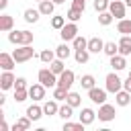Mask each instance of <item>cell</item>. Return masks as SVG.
Masks as SVG:
<instances>
[{
  "label": "cell",
  "instance_id": "1",
  "mask_svg": "<svg viewBox=\"0 0 131 131\" xmlns=\"http://www.w3.org/2000/svg\"><path fill=\"white\" fill-rule=\"evenodd\" d=\"M8 41L14 45H31L33 33L31 31H12V33H8Z\"/></svg>",
  "mask_w": 131,
  "mask_h": 131
},
{
  "label": "cell",
  "instance_id": "2",
  "mask_svg": "<svg viewBox=\"0 0 131 131\" xmlns=\"http://www.w3.org/2000/svg\"><path fill=\"white\" fill-rule=\"evenodd\" d=\"M33 55H35V51H33V47H31V45H20L18 49H14V51H12V57H14V61H16V63L29 61Z\"/></svg>",
  "mask_w": 131,
  "mask_h": 131
},
{
  "label": "cell",
  "instance_id": "3",
  "mask_svg": "<svg viewBox=\"0 0 131 131\" xmlns=\"http://www.w3.org/2000/svg\"><path fill=\"white\" fill-rule=\"evenodd\" d=\"M39 82H41L45 88L57 86V78H55V74L51 72V68H43V70H39Z\"/></svg>",
  "mask_w": 131,
  "mask_h": 131
},
{
  "label": "cell",
  "instance_id": "4",
  "mask_svg": "<svg viewBox=\"0 0 131 131\" xmlns=\"http://www.w3.org/2000/svg\"><path fill=\"white\" fill-rule=\"evenodd\" d=\"M59 35H61L63 41H74V39L78 37V25L70 20V25H63V27L59 29Z\"/></svg>",
  "mask_w": 131,
  "mask_h": 131
},
{
  "label": "cell",
  "instance_id": "5",
  "mask_svg": "<svg viewBox=\"0 0 131 131\" xmlns=\"http://www.w3.org/2000/svg\"><path fill=\"white\" fill-rule=\"evenodd\" d=\"M121 88H123L121 78H119L117 74H108V76H106V90H108V92H113V94H117Z\"/></svg>",
  "mask_w": 131,
  "mask_h": 131
},
{
  "label": "cell",
  "instance_id": "6",
  "mask_svg": "<svg viewBox=\"0 0 131 131\" xmlns=\"http://www.w3.org/2000/svg\"><path fill=\"white\" fill-rule=\"evenodd\" d=\"M106 92H108L106 88L102 90V88H96V86H94V88L88 90V96H90L92 102H96V104H104V100H106Z\"/></svg>",
  "mask_w": 131,
  "mask_h": 131
},
{
  "label": "cell",
  "instance_id": "7",
  "mask_svg": "<svg viewBox=\"0 0 131 131\" xmlns=\"http://www.w3.org/2000/svg\"><path fill=\"white\" fill-rule=\"evenodd\" d=\"M72 84H74V72H72V70H63V72L59 74V78H57V86L70 90Z\"/></svg>",
  "mask_w": 131,
  "mask_h": 131
},
{
  "label": "cell",
  "instance_id": "8",
  "mask_svg": "<svg viewBox=\"0 0 131 131\" xmlns=\"http://www.w3.org/2000/svg\"><path fill=\"white\" fill-rule=\"evenodd\" d=\"M125 6H127V4H123L121 0H113V2L108 4V10H111V14H113L115 18L121 20V18L125 16Z\"/></svg>",
  "mask_w": 131,
  "mask_h": 131
},
{
  "label": "cell",
  "instance_id": "9",
  "mask_svg": "<svg viewBox=\"0 0 131 131\" xmlns=\"http://www.w3.org/2000/svg\"><path fill=\"white\" fill-rule=\"evenodd\" d=\"M98 119L100 121H113L115 119V106L113 104H100V108H98Z\"/></svg>",
  "mask_w": 131,
  "mask_h": 131
},
{
  "label": "cell",
  "instance_id": "10",
  "mask_svg": "<svg viewBox=\"0 0 131 131\" xmlns=\"http://www.w3.org/2000/svg\"><path fill=\"white\" fill-rule=\"evenodd\" d=\"M14 82H16V78L12 76V72L10 70H4V74L0 76V88L2 90H8L10 86H14Z\"/></svg>",
  "mask_w": 131,
  "mask_h": 131
},
{
  "label": "cell",
  "instance_id": "11",
  "mask_svg": "<svg viewBox=\"0 0 131 131\" xmlns=\"http://www.w3.org/2000/svg\"><path fill=\"white\" fill-rule=\"evenodd\" d=\"M29 96L33 98V100H41V98H45V86L39 82V84H33L31 88H29Z\"/></svg>",
  "mask_w": 131,
  "mask_h": 131
},
{
  "label": "cell",
  "instance_id": "12",
  "mask_svg": "<svg viewBox=\"0 0 131 131\" xmlns=\"http://www.w3.org/2000/svg\"><path fill=\"white\" fill-rule=\"evenodd\" d=\"M90 53H100L102 49H104V43H102V39H98V37H92V39H88V47H86Z\"/></svg>",
  "mask_w": 131,
  "mask_h": 131
},
{
  "label": "cell",
  "instance_id": "13",
  "mask_svg": "<svg viewBox=\"0 0 131 131\" xmlns=\"http://www.w3.org/2000/svg\"><path fill=\"white\" fill-rule=\"evenodd\" d=\"M119 53L121 55H129L131 53V35H123L119 41Z\"/></svg>",
  "mask_w": 131,
  "mask_h": 131
},
{
  "label": "cell",
  "instance_id": "14",
  "mask_svg": "<svg viewBox=\"0 0 131 131\" xmlns=\"http://www.w3.org/2000/svg\"><path fill=\"white\" fill-rule=\"evenodd\" d=\"M111 66H113V70H115V72H121V70H125V66H127V61H125V55H121V53L113 55V57H111Z\"/></svg>",
  "mask_w": 131,
  "mask_h": 131
},
{
  "label": "cell",
  "instance_id": "15",
  "mask_svg": "<svg viewBox=\"0 0 131 131\" xmlns=\"http://www.w3.org/2000/svg\"><path fill=\"white\" fill-rule=\"evenodd\" d=\"M14 57L12 55H8V53H0V68L2 70H12L14 68Z\"/></svg>",
  "mask_w": 131,
  "mask_h": 131
},
{
  "label": "cell",
  "instance_id": "16",
  "mask_svg": "<svg viewBox=\"0 0 131 131\" xmlns=\"http://www.w3.org/2000/svg\"><path fill=\"white\" fill-rule=\"evenodd\" d=\"M41 115H43V108H41V106H37V104H31V106L27 108V117H29L31 121H39V119H41Z\"/></svg>",
  "mask_w": 131,
  "mask_h": 131
},
{
  "label": "cell",
  "instance_id": "17",
  "mask_svg": "<svg viewBox=\"0 0 131 131\" xmlns=\"http://www.w3.org/2000/svg\"><path fill=\"white\" fill-rule=\"evenodd\" d=\"M94 117H96V113H94L92 108H82V113H80V123L90 125V123L94 121Z\"/></svg>",
  "mask_w": 131,
  "mask_h": 131
},
{
  "label": "cell",
  "instance_id": "18",
  "mask_svg": "<svg viewBox=\"0 0 131 131\" xmlns=\"http://www.w3.org/2000/svg\"><path fill=\"white\" fill-rule=\"evenodd\" d=\"M53 6H55L53 0H41V2H39V12L45 14V16H49V14L53 12Z\"/></svg>",
  "mask_w": 131,
  "mask_h": 131
},
{
  "label": "cell",
  "instance_id": "19",
  "mask_svg": "<svg viewBox=\"0 0 131 131\" xmlns=\"http://www.w3.org/2000/svg\"><path fill=\"white\" fill-rule=\"evenodd\" d=\"M12 25H14V20H12L10 14H2V16H0V31L8 33V31L12 29Z\"/></svg>",
  "mask_w": 131,
  "mask_h": 131
},
{
  "label": "cell",
  "instance_id": "20",
  "mask_svg": "<svg viewBox=\"0 0 131 131\" xmlns=\"http://www.w3.org/2000/svg\"><path fill=\"white\" fill-rule=\"evenodd\" d=\"M129 102H131V92L119 90V92H117V104H119V106H127Z\"/></svg>",
  "mask_w": 131,
  "mask_h": 131
},
{
  "label": "cell",
  "instance_id": "21",
  "mask_svg": "<svg viewBox=\"0 0 131 131\" xmlns=\"http://www.w3.org/2000/svg\"><path fill=\"white\" fill-rule=\"evenodd\" d=\"M117 31L121 35H131V20L129 18H121L119 25H117Z\"/></svg>",
  "mask_w": 131,
  "mask_h": 131
},
{
  "label": "cell",
  "instance_id": "22",
  "mask_svg": "<svg viewBox=\"0 0 131 131\" xmlns=\"http://www.w3.org/2000/svg\"><path fill=\"white\" fill-rule=\"evenodd\" d=\"M29 127H31V119H29V117H23V119H18V121L14 123L12 131H27Z\"/></svg>",
  "mask_w": 131,
  "mask_h": 131
},
{
  "label": "cell",
  "instance_id": "23",
  "mask_svg": "<svg viewBox=\"0 0 131 131\" xmlns=\"http://www.w3.org/2000/svg\"><path fill=\"white\" fill-rule=\"evenodd\" d=\"M108 57H113V55H117L119 53V43H115V41H108V43H104V49H102Z\"/></svg>",
  "mask_w": 131,
  "mask_h": 131
},
{
  "label": "cell",
  "instance_id": "24",
  "mask_svg": "<svg viewBox=\"0 0 131 131\" xmlns=\"http://www.w3.org/2000/svg\"><path fill=\"white\" fill-rule=\"evenodd\" d=\"M39 14H41L39 10L27 8V10H25V20H27V23H37V20H39Z\"/></svg>",
  "mask_w": 131,
  "mask_h": 131
},
{
  "label": "cell",
  "instance_id": "25",
  "mask_svg": "<svg viewBox=\"0 0 131 131\" xmlns=\"http://www.w3.org/2000/svg\"><path fill=\"white\" fill-rule=\"evenodd\" d=\"M113 18H115V16L111 14V10H102V12H98V23H100V25H104V27H106V25H111V23H113Z\"/></svg>",
  "mask_w": 131,
  "mask_h": 131
},
{
  "label": "cell",
  "instance_id": "26",
  "mask_svg": "<svg viewBox=\"0 0 131 131\" xmlns=\"http://www.w3.org/2000/svg\"><path fill=\"white\" fill-rule=\"evenodd\" d=\"M57 111H59L57 100H49V102H45V104H43V113H45V115H55Z\"/></svg>",
  "mask_w": 131,
  "mask_h": 131
},
{
  "label": "cell",
  "instance_id": "27",
  "mask_svg": "<svg viewBox=\"0 0 131 131\" xmlns=\"http://www.w3.org/2000/svg\"><path fill=\"white\" fill-rule=\"evenodd\" d=\"M74 57H76L78 63H86L88 57H90V51H88V49H76V55H74Z\"/></svg>",
  "mask_w": 131,
  "mask_h": 131
},
{
  "label": "cell",
  "instance_id": "28",
  "mask_svg": "<svg viewBox=\"0 0 131 131\" xmlns=\"http://www.w3.org/2000/svg\"><path fill=\"white\" fill-rule=\"evenodd\" d=\"M49 66H51V72H53L55 76H59V74L66 70V68H63V59H59V57H57V59H53Z\"/></svg>",
  "mask_w": 131,
  "mask_h": 131
},
{
  "label": "cell",
  "instance_id": "29",
  "mask_svg": "<svg viewBox=\"0 0 131 131\" xmlns=\"http://www.w3.org/2000/svg\"><path fill=\"white\" fill-rule=\"evenodd\" d=\"M72 108H74V106H72V104H68V102H66V104H63V106H59V111H57V115H59V117H61V119H63V121H68V119H70V117H72Z\"/></svg>",
  "mask_w": 131,
  "mask_h": 131
},
{
  "label": "cell",
  "instance_id": "30",
  "mask_svg": "<svg viewBox=\"0 0 131 131\" xmlns=\"http://www.w3.org/2000/svg\"><path fill=\"white\" fill-rule=\"evenodd\" d=\"M66 102H68V104H72V106H80L82 98H80V94H78V92H68V98H66Z\"/></svg>",
  "mask_w": 131,
  "mask_h": 131
},
{
  "label": "cell",
  "instance_id": "31",
  "mask_svg": "<svg viewBox=\"0 0 131 131\" xmlns=\"http://www.w3.org/2000/svg\"><path fill=\"white\" fill-rule=\"evenodd\" d=\"M80 16H82V8H76V6H72V8L68 10V18H70L72 23L80 20Z\"/></svg>",
  "mask_w": 131,
  "mask_h": 131
},
{
  "label": "cell",
  "instance_id": "32",
  "mask_svg": "<svg viewBox=\"0 0 131 131\" xmlns=\"http://www.w3.org/2000/svg\"><path fill=\"white\" fill-rule=\"evenodd\" d=\"M55 53H57L59 59H68V57H70V47H68L66 43H61V45L55 49Z\"/></svg>",
  "mask_w": 131,
  "mask_h": 131
},
{
  "label": "cell",
  "instance_id": "33",
  "mask_svg": "<svg viewBox=\"0 0 131 131\" xmlns=\"http://www.w3.org/2000/svg\"><path fill=\"white\" fill-rule=\"evenodd\" d=\"M55 55H57V53H53L51 49H43L39 57H41V61H45V63H51V61L55 59Z\"/></svg>",
  "mask_w": 131,
  "mask_h": 131
},
{
  "label": "cell",
  "instance_id": "34",
  "mask_svg": "<svg viewBox=\"0 0 131 131\" xmlns=\"http://www.w3.org/2000/svg\"><path fill=\"white\" fill-rule=\"evenodd\" d=\"M80 84H82V88H86V90H90V88H94V76H90V74H86V76H82V80H80Z\"/></svg>",
  "mask_w": 131,
  "mask_h": 131
},
{
  "label": "cell",
  "instance_id": "35",
  "mask_svg": "<svg viewBox=\"0 0 131 131\" xmlns=\"http://www.w3.org/2000/svg\"><path fill=\"white\" fill-rule=\"evenodd\" d=\"M68 92H70L68 88H61V86H57V88L53 90V98H55V100H66V98H68Z\"/></svg>",
  "mask_w": 131,
  "mask_h": 131
},
{
  "label": "cell",
  "instance_id": "36",
  "mask_svg": "<svg viewBox=\"0 0 131 131\" xmlns=\"http://www.w3.org/2000/svg\"><path fill=\"white\" fill-rule=\"evenodd\" d=\"M84 123H63V131H84Z\"/></svg>",
  "mask_w": 131,
  "mask_h": 131
},
{
  "label": "cell",
  "instance_id": "37",
  "mask_svg": "<svg viewBox=\"0 0 131 131\" xmlns=\"http://www.w3.org/2000/svg\"><path fill=\"white\" fill-rule=\"evenodd\" d=\"M27 96H29V90H27V88H16V90H14V100H16V102L27 100Z\"/></svg>",
  "mask_w": 131,
  "mask_h": 131
},
{
  "label": "cell",
  "instance_id": "38",
  "mask_svg": "<svg viewBox=\"0 0 131 131\" xmlns=\"http://www.w3.org/2000/svg\"><path fill=\"white\" fill-rule=\"evenodd\" d=\"M108 4H111V0H94V10H98V12L108 10Z\"/></svg>",
  "mask_w": 131,
  "mask_h": 131
},
{
  "label": "cell",
  "instance_id": "39",
  "mask_svg": "<svg viewBox=\"0 0 131 131\" xmlns=\"http://www.w3.org/2000/svg\"><path fill=\"white\" fill-rule=\"evenodd\" d=\"M86 47H88V41H86L84 37L78 35V37L74 39V49H86Z\"/></svg>",
  "mask_w": 131,
  "mask_h": 131
},
{
  "label": "cell",
  "instance_id": "40",
  "mask_svg": "<svg viewBox=\"0 0 131 131\" xmlns=\"http://www.w3.org/2000/svg\"><path fill=\"white\" fill-rule=\"evenodd\" d=\"M63 25H66V18H63V16H53V18H51V27H53V29H61Z\"/></svg>",
  "mask_w": 131,
  "mask_h": 131
},
{
  "label": "cell",
  "instance_id": "41",
  "mask_svg": "<svg viewBox=\"0 0 131 131\" xmlns=\"http://www.w3.org/2000/svg\"><path fill=\"white\" fill-rule=\"evenodd\" d=\"M16 88H27V80L25 78H16V82H14V90Z\"/></svg>",
  "mask_w": 131,
  "mask_h": 131
},
{
  "label": "cell",
  "instance_id": "42",
  "mask_svg": "<svg viewBox=\"0 0 131 131\" xmlns=\"http://www.w3.org/2000/svg\"><path fill=\"white\" fill-rule=\"evenodd\" d=\"M72 6H76V8H82V10H84L86 0H72Z\"/></svg>",
  "mask_w": 131,
  "mask_h": 131
},
{
  "label": "cell",
  "instance_id": "43",
  "mask_svg": "<svg viewBox=\"0 0 131 131\" xmlns=\"http://www.w3.org/2000/svg\"><path fill=\"white\" fill-rule=\"evenodd\" d=\"M123 88H125L127 92H131V78H129V76H127V80L123 82Z\"/></svg>",
  "mask_w": 131,
  "mask_h": 131
},
{
  "label": "cell",
  "instance_id": "44",
  "mask_svg": "<svg viewBox=\"0 0 131 131\" xmlns=\"http://www.w3.org/2000/svg\"><path fill=\"white\" fill-rule=\"evenodd\" d=\"M8 6V0H0V10H4Z\"/></svg>",
  "mask_w": 131,
  "mask_h": 131
},
{
  "label": "cell",
  "instance_id": "45",
  "mask_svg": "<svg viewBox=\"0 0 131 131\" xmlns=\"http://www.w3.org/2000/svg\"><path fill=\"white\" fill-rule=\"evenodd\" d=\"M0 129H2V131H8V125H6L4 121H2V123H0Z\"/></svg>",
  "mask_w": 131,
  "mask_h": 131
},
{
  "label": "cell",
  "instance_id": "46",
  "mask_svg": "<svg viewBox=\"0 0 131 131\" xmlns=\"http://www.w3.org/2000/svg\"><path fill=\"white\" fill-rule=\"evenodd\" d=\"M53 2H55V4H63L66 0H53Z\"/></svg>",
  "mask_w": 131,
  "mask_h": 131
},
{
  "label": "cell",
  "instance_id": "47",
  "mask_svg": "<svg viewBox=\"0 0 131 131\" xmlns=\"http://www.w3.org/2000/svg\"><path fill=\"white\" fill-rule=\"evenodd\" d=\"M125 4H127V6H131V0H125Z\"/></svg>",
  "mask_w": 131,
  "mask_h": 131
},
{
  "label": "cell",
  "instance_id": "48",
  "mask_svg": "<svg viewBox=\"0 0 131 131\" xmlns=\"http://www.w3.org/2000/svg\"><path fill=\"white\" fill-rule=\"evenodd\" d=\"M129 78H131V70H129Z\"/></svg>",
  "mask_w": 131,
  "mask_h": 131
},
{
  "label": "cell",
  "instance_id": "49",
  "mask_svg": "<svg viewBox=\"0 0 131 131\" xmlns=\"http://www.w3.org/2000/svg\"><path fill=\"white\" fill-rule=\"evenodd\" d=\"M37 2H41V0H37Z\"/></svg>",
  "mask_w": 131,
  "mask_h": 131
},
{
  "label": "cell",
  "instance_id": "50",
  "mask_svg": "<svg viewBox=\"0 0 131 131\" xmlns=\"http://www.w3.org/2000/svg\"><path fill=\"white\" fill-rule=\"evenodd\" d=\"M111 2H113V0H111Z\"/></svg>",
  "mask_w": 131,
  "mask_h": 131
}]
</instances>
